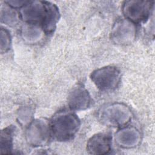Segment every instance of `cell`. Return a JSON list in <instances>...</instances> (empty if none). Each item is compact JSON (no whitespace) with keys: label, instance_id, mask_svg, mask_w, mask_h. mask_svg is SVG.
I'll list each match as a JSON object with an SVG mask.
<instances>
[{"label":"cell","instance_id":"obj_11","mask_svg":"<svg viewBox=\"0 0 155 155\" xmlns=\"http://www.w3.org/2000/svg\"><path fill=\"white\" fill-rule=\"evenodd\" d=\"M16 127L9 125L1 131L0 153L1 154H11L13 151V137Z\"/></svg>","mask_w":155,"mask_h":155},{"label":"cell","instance_id":"obj_10","mask_svg":"<svg viewBox=\"0 0 155 155\" xmlns=\"http://www.w3.org/2000/svg\"><path fill=\"white\" fill-rule=\"evenodd\" d=\"M140 133L134 127H122L115 134L117 144L124 148H132L140 142Z\"/></svg>","mask_w":155,"mask_h":155},{"label":"cell","instance_id":"obj_14","mask_svg":"<svg viewBox=\"0 0 155 155\" xmlns=\"http://www.w3.org/2000/svg\"><path fill=\"white\" fill-rule=\"evenodd\" d=\"M12 37L8 30L1 27V51L6 53L11 47Z\"/></svg>","mask_w":155,"mask_h":155},{"label":"cell","instance_id":"obj_8","mask_svg":"<svg viewBox=\"0 0 155 155\" xmlns=\"http://www.w3.org/2000/svg\"><path fill=\"white\" fill-rule=\"evenodd\" d=\"M67 101L69 109L75 111L87 109L91 104V99L85 87L79 84L70 91Z\"/></svg>","mask_w":155,"mask_h":155},{"label":"cell","instance_id":"obj_9","mask_svg":"<svg viewBox=\"0 0 155 155\" xmlns=\"http://www.w3.org/2000/svg\"><path fill=\"white\" fill-rule=\"evenodd\" d=\"M112 136L108 133H98L92 136L87 143V151L94 155L108 154L111 150Z\"/></svg>","mask_w":155,"mask_h":155},{"label":"cell","instance_id":"obj_15","mask_svg":"<svg viewBox=\"0 0 155 155\" xmlns=\"http://www.w3.org/2000/svg\"><path fill=\"white\" fill-rule=\"evenodd\" d=\"M28 1H19V0H8V1H5L4 2L7 4L8 6L11 7L13 8L21 9L22 7H23Z\"/></svg>","mask_w":155,"mask_h":155},{"label":"cell","instance_id":"obj_1","mask_svg":"<svg viewBox=\"0 0 155 155\" xmlns=\"http://www.w3.org/2000/svg\"><path fill=\"white\" fill-rule=\"evenodd\" d=\"M19 13L25 24L39 27L47 35L54 32L60 18L58 7L45 1H28Z\"/></svg>","mask_w":155,"mask_h":155},{"label":"cell","instance_id":"obj_13","mask_svg":"<svg viewBox=\"0 0 155 155\" xmlns=\"http://www.w3.org/2000/svg\"><path fill=\"white\" fill-rule=\"evenodd\" d=\"M41 30L42 31L39 27L25 24L23 27L22 35L25 39L29 41H35L40 38Z\"/></svg>","mask_w":155,"mask_h":155},{"label":"cell","instance_id":"obj_12","mask_svg":"<svg viewBox=\"0 0 155 155\" xmlns=\"http://www.w3.org/2000/svg\"><path fill=\"white\" fill-rule=\"evenodd\" d=\"M5 3V2H4ZM5 6H1V22L8 25H15L18 19H20L19 13H18L15 8H12L5 3Z\"/></svg>","mask_w":155,"mask_h":155},{"label":"cell","instance_id":"obj_4","mask_svg":"<svg viewBox=\"0 0 155 155\" xmlns=\"http://www.w3.org/2000/svg\"><path fill=\"white\" fill-rule=\"evenodd\" d=\"M90 79L96 87L102 92H111L119 86L121 73L118 68L107 65L91 72Z\"/></svg>","mask_w":155,"mask_h":155},{"label":"cell","instance_id":"obj_5","mask_svg":"<svg viewBox=\"0 0 155 155\" xmlns=\"http://www.w3.org/2000/svg\"><path fill=\"white\" fill-rule=\"evenodd\" d=\"M154 2L148 1H125L122 6L124 18L134 24L145 23L150 18Z\"/></svg>","mask_w":155,"mask_h":155},{"label":"cell","instance_id":"obj_7","mask_svg":"<svg viewBox=\"0 0 155 155\" xmlns=\"http://www.w3.org/2000/svg\"><path fill=\"white\" fill-rule=\"evenodd\" d=\"M136 29L135 24L125 18L119 19L115 22L112 28L111 39L117 44H129L135 39Z\"/></svg>","mask_w":155,"mask_h":155},{"label":"cell","instance_id":"obj_6","mask_svg":"<svg viewBox=\"0 0 155 155\" xmlns=\"http://www.w3.org/2000/svg\"><path fill=\"white\" fill-rule=\"evenodd\" d=\"M51 135L50 123L44 119H37L28 124L25 132L27 142L30 146L38 147L47 143Z\"/></svg>","mask_w":155,"mask_h":155},{"label":"cell","instance_id":"obj_2","mask_svg":"<svg viewBox=\"0 0 155 155\" xmlns=\"http://www.w3.org/2000/svg\"><path fill=\"white\" fill-rule=\"evenodd\" d=\"M49 123L51 135L61 142L73 139L81 127L79 118L71 110L58 111L52 116Z\"/></svg>","mask_w":155,"mask_h":155},{"label":"cell","instance_id":"obj_3","mask_svg":"<svg viewBox=\"0 0 155 155\" xmlns=\"http://www.w3.org/2000/svg\"><path fill=\"white\" fill-rule=\"evenodd\" d=\"M99 120L104 124L114 127H122L131 120V111L122 103H112L103 106L98 113Z\"/></svg>","mask_w":155,"mask_h":155}]
</instances>
